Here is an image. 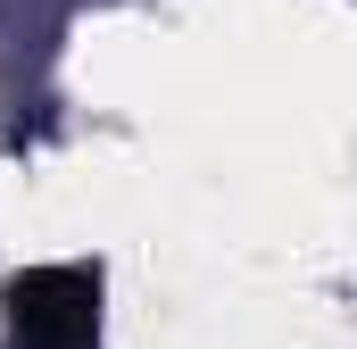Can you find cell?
Instances as JSON below:
<instances>
[{"mask_svg": "<svg viewBox=\"0 0 357 349\" xmlns=\"http://www.w3.org/2000/svg\"><path fill=\"white\" fill-rule=\"evenodd\" d=\"M91 299H100V283L84 266H42V274H25L8 291V325H17L25 349H84L91 341Z\"/></svg>", "mask_w": 357, "mask_h": 349, "instance_id": "1", "label": "cell"}]
</instances>
